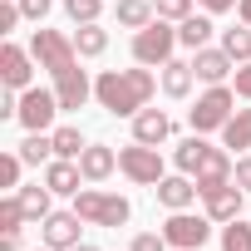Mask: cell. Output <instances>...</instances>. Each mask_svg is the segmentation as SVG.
I'll return each instance as SVG.
<instances>
[{
    "label": "cell",
    "mask_w": 251,
    "mask_h": 251,
    "mask_svg": "<svg viewBox=\"0 0 251 251\" xmlns=\"http://www.w3.org/2000/svg\"><path fill=\"white\" fill-rule=\"evenodd\" d=\"M153 94H158V79H153L148 64H143V69H103V74L94 79V99H99V108H108L113 118L143 113Z\"/></svg>",
    "instance_id": "1"
},
{
    "label": "cell",
    "mask_w": 251,
    "mask_h": 251,
    "mask_svg": "<svg viewBox=\"0 0 251 251\" xmlns=\"http://www.w3.org/2000/svg\"><path fill=\"white\" fill-rule=\"evenodd\" d=\"M74 212H79L89 226H123V222L133 217L128 197H118V192H99V187L74 192Z\"/></svg>",
    "instance_id": "2"
},
{
    "label": "cell",
    "mask_w": 251,
    "mask_h": 251,
    "mask_svg": "<svg viewBox=\"0 0 251 251\" xmlns=\"http://www.w3.org/2000/svg\"><path fill=\"white\" fill-rule=\"evenodd\" d=\"M236 113V89L226 84H207V94L187 108L192 118V133H212V128H226V118Z\"/></svg>",
    "instance_id": "3"
},
{
    "label": "cell",
    "mask_w": 251,
    "mask_h": 251,
    "mask_svg": "<svg viewBox=\"0 0 251 251\" xmlns=\"http://www.w3.org/2000/svg\"><path fill=\"white\" fill-rule=\"evenodd\" d=\"M173 50H177V30H173L168 20H153V25L133 30V59H138V64L163 69V64L173 59Z\"/></svg>",
    "instance_id": "4"
},
{
    "label": "cell",
    "mask_w": 251,
    "mask_h": 251,
    "mask_svg": "<svg viewBox=\"0 0 251 251\" xmlns=\"http://www.w3.org/2000/svg\"><path fill=\"white\" fill-rule=\"evenodd\" d=\"M118 168H123V177H133L138 187H158L168 173H163V158H158V148L153 143H128V148H118Z\"/></svg>",
    "instance_id": "5"
},
{
    "label": "cell",
    "mask_w": 251,
    "mask_h": 251,
    "mask_svg": "<svg viewBox=\"0 0 251 251\" xmlns=\"http://www.w3.org/2000/svg\"><path fill=\"white\" fill-rule=\"evenodd\" d=\"M30 54H35V59H40V69H50V74H64V69H74V64H79L74 40H64L59 30H35Z\"/></svg>",
    "instance_id": "6"
},
{
    "label": "cell",
    "mask_w": 251,
    "mask_h": 251,
    "mask_svg": "<svg viewBox=\"0 0 251 251\" xmlns=\"http://www.w3.org/2000/svg\"><path fill=\"white\" fill-rule=\"evenodd\" d=\"M163 236H168V246H177V251H202V246H207V236H212V217L173 212V217L163 222Z\"/></svg>",
    "instance_id": "7"
},
{
    "label": "cell",
    "mask_w": 251,
    "mask_h": 251,
    "mask_svg": "<svg viewBox=\"0 0 251 251\" xmlns=\"http://www.w3.org/2000/svg\"><path fill=\"white\" fill-rule=\"evenodd\" d=\"M54 113H64V108H59V94H54V89H35V84H30V89L20 94V113H15V118L25 123L30 133H45L50 123H54Z\"/></svg>",
    "instance_id": "8"
},
{
    "label": "cell",
    "mask_w": 251,
    "mask_h": 251,
    "mask_svg": "<svg viewBox=\"0 0 251 251\" xmlns=\"http://www.w3.org/2000/svg\"><path fill=\"white\" fill-rule=\"evenodd\" d=\"M54 94H59V108H64V113H74V108H84V103L94 99V84H89V74L74 64V69L54 74Z\"/></svg>",
    "instance_id": "9"
},
{
    "label": "cell",
    "mask_w": 251,
    "mask_h": 251,
    "mask_svg": "<svg viewBox=\"0 0 251 251\" xmlns=\"http://www.w3.org/2000/svg\"><path fill=\"white\" fill-rule=\"evenodd\" d=\"M79 222H84L79 212H50L45 226H40V231H45V246H50V251H69V246H79Z\"/></svg>",
    "instance_id": "10"
},
{
    "label": "cell",
    "mask_w": 251,
    "mask_h": 251,
    "mask_svg": "<svg viewBox=\"0 0 251 251\" xmlns=\"http://www.w3.org/2000/svg\"><path fill=\"white\" fill-rule=\"evenodd\" d=\"M0 79H5V89H15V94L30 89L35 64H30V54H25L20 45H5V50H0Z\"/></svg>",
    "instance_id": "11"
},
{
    "label": "cell",
    "mask_w": 251,
    "mask_h": 251,
    "mask_svg": "<svg viewBox=\"0 0 251 251\" xmlns=\"http://www.w3.org/2000/svg\"><path fill=\"white\" fill-rule=\"evenodd\" d=\"M197 197H202V192H197V177H187V173H173V177L158 182V202H163L168 212H187Z\"/></svg>",
    "instance_id": "12"
},
{
    "label": "cell",
    "mask_w": 251,
    "mask_h": 251,
    "mask_svg": "<svg viewBox=\"0 0 251 251\" xmlns=\"http://www.w3.org/2000/svg\"><path fill=\"white\" fill-rule=\"evenodd\" d=\"M45 182H50L54 197H74L79 182H84V173H79L74 158H50V163H45Z\"/></svg>",
    "instance_id": "13"
},
{
    "label": "cell",
    "mask_w": 251,
    "mask_h": 251,
    "mask_svg": "<svg viewBox=\"0 0 251 251\" xmlns=\"http://www.w3.org/2000/svg\"><path fill=\"white\" fill-rule=\"evenodd\" d=\"M231 64H236V59H231L226 50H192V69H197L202 84H226Z\"/></svg>",
    "instance_id": "14"
},
{
    "label": "cell",
    "mask_w": 251,
    "mask_h": 251,
    "mask_svg": "<svg viewBox=\"0 0 251 251\" xmlns=\"http://www.w3.org/2000/svg\"><path fill=\"white\" fill-rule=\"evenodd\" d=\"M113 168H118V153H113L108 143H89V148L79 153V173H84V182H103Z\"/></svg>",
    "instance_id": "15"
},
{
    "label": "cell",
    "mask_w": 251,
    "mask_h": 251,
    "mask_svg": "<svg viewBox=\"0 0 251 251\" xmlns=\"http://www.w3.org/2000/svg\"><path fill=\"white\" fill-rule=\"evenodd\" d=\"M202 202H207V217H212V222H236V217H241V187H236V182L202 192Z\"/></svg>",
    "instance_id": "16"
},
{
    "label": "cell",
    "mask_w": 251,
    "mask_h": 251,
    "mask_svg": "<svg viewBox=\"0 0 251 251\" xmlns=\"http://www.w3.org/2000/svg\"><path fill=\"white\" fill-rule=\"evenodd\" d=\"M168 133H173V118L163 113V108H143V113H133V138L138 143H168Z\"/></svg>",
    "instance_id": "17"
},
{
    "label": "cell",
    "mask_w": 251,
    "mask_h": 251,
    "mask_svg": "<svg viewBox=\"0 0 251 251\" xmlns=\"http://www.w3.org/2000/svg\"><path fill=\"white\" fill-rule=\"evenodd\" d=\"M231 158L222 153V148H212L207 158H202V168H197V192H212V187H226L231 182Z\"/></svg>",
    "instance_id": "18"
},
{
    "label": "cell",
    "mask_w": 251,
    "mask_h": 251,
    "mask_svg": "<svg viewBox=\"0 0 251 251\" xmlns=\"http://www.w3.org/2000/svg\"><path fill=\"white\" fill-rule=\"evenodd\" d=\"M192 79H197L192 59H168V64H163V94H168V99H187V94H192Z\"/></svg>",
    "instance_id": "19"
},
{
    "label": "cell",
    "mask_w": 251,
    "mask_h": 251,
    "mask_svg": "<svg viewBox=\"0 0 251 251\" xmlns=\"http://www.w3.org/2000/svg\"><path fill=\"white\" fill-rule=\"evenodd\" d=\"M212 153V143L202 138V133H192V138H182L177 148H173V163H177V173H187V177H197V168H202V158Z\"/></svg>",
    "instance_id": "20"
},
{
    "label": "cell",
    "mask_w": 251,
    "mask_h": 251,
    "mask_svg": "<svg viewBox=\"0 0 251 251\" xmlns=\"http://www.w3.org/2000/svg\"><path fill=\"white\" fill-rule=\"evenodd\" d=\"M113 20H118L123 30H143V25H153V0H118V5H113Z\"/></svg>",
    "instance_id": "21"
},
{
    "label": "cell",
    "mask_w": 251,
    "mask_h": 251,
    "mask_svg": "<svg viewBox=\"0 0 251 251\" xmlns=\"http://www.w3.org/2000/svg\"><path fill=\"white\" fill-rule=\"evenodd\" d=\"M212 20L207 15H187V20H177V45H187V50H207V40H212Z\"/></svg>",
    "instance_id": "22"
},
{
    "label": "cell",
    "mask_w": 251,
    "mask_h": 251,
    "mask_svg": "<svg viewBox=\"0 0 251 251\" xmlns=\"http://www.w3.org/2000/svg\"><path fill=\"white\" fill-rule=\"evenodd\" d=\"M74 50H79V59H99L103 50H108V30L94 20V25H79L74 30Z\"/></svg>",
    "instance_id": "23"
},
{
    "label": "cell",
    "mask_w": 251,
    "mask_h": 251,
    "mask_svg": "<svg viewBox=\"0 0 251 251\" xmlns=\"http://www.w3.org/2000/svg\"><path fill=\"white\" fill-rule=\"evenodd\" d=\"M15 197H20V207H25V217H30V222H45V217L54 212V207H50V197H54V192H50V182H35V187H20Z\"/></svg>",
    "instance_id": "24"
},
{
    "label": "cell",
    "mask_w": 251,
    "mask_h": 251,
    "mask_svg": "<svg viewBox=\"0 0 251 251\" xmlns=\"http://www.w3.org/2000/svg\"><path fill=\"white\" fill-rule=\"evenodd\" d=\"M222 143L226 148H251V108H236L231 118H226V128H222Z\"/></svg>",
    "instance_id": "25"
},
{
    "label": "cell",
    "mask_w": 251,
    "mask_h": 251,
    "mask_svg": "<svg viewBox=\"0 0 251 251\" xmlns=\"http://www.w3.org/2000/svg\"><path fill=\"white\" fill-rule=\"evenodd\" d=\"M20 158H25L30 168H40V163H50V158H54V138H50V133H30V138L20 143Z\"/></svg>",
    "instance_id": "26"
},
{
    "label": "cell",
    "mask_w": 251,
    "mask_h": 251,
    "mask_svg": "<svg viewBox=\"0 0 251 251\" xmlns=\"http://www.w3.org/2000/svg\"><path fill=\"white\" fill-rule=\"evenodd\" d=\"M50 138H54V158H74V163H79V153H84V148H89V143H84V133H79V128H54V133H50Z\"/></svg>",
    "instance_id": "27"
},
{
    "label": "cell",
    "mask_w": 251,
    "mask_h": 251,
    "mask_svg": "<svg viewBox=\"0 0 251 251\" xmlns=\"http://www.w3.org/2000/svg\"><path fill=\"white\" fill-rule=\"evenodd\" d=\"M222 50H226L236 64H251V25H241V30H226V35H222Z\"/></svg>",
    "instance_id": "28"
},
{
    "label": "cell",
    "mask_w": 251,
    "mask_h": 251,
    "mask_svg": "<svg viewBox=\"0 0 251 251\" xmlns=\"http://www.w3.org/2000/svg\"><path fill=\"white\" fill-rule=\"evenodd\" d=\"M222 251H251V226H246L241 217L222 226Z\"/></svg>",
    "instance_id": "29"
},
{
    "label": "cell",
    "mask_w": 251,
    "mask_h": 251,
    "mask_svg": "<svg viewBox=\"0 0 251 251\" xmlns=\"http://www.w3.org/2000/svg\"><path fill=\"white\" fill-rule=\"evenodd\" d=\"M20 222H30V217H25L20 197H15V192H5V197H0V231H20Z\"/></svg>",
    "instance_id": "30"
},
{
    "label": "cell",
    "mask_w": 251,
    "mask_h": 251,
    "mask_svg": "<svg viewBox=\"0 0 251 251\" xmlns=\"http://www.w3.org/2000/svg\"><path fill=\"white\" fill-rule=\"evenodd\" d=\"M99 10H103V0H64V15H69L74 25H94Z\"/></svg>",
    "instance_id": "31"
},
{
    "label": "cell",
    "mask_w": 251,
    "mask_h": 251,
    "mask_svg": "<svg viewBox=\"0 0 251 251\" xmlns=\"http://www.w3.org/2000/svg\"><path fill=\"white\" fill-rule=\"evenodd\" d=\"M20 168H25L20 153H0V187L5 192H20Z\"/></svg>",
    "instance_id": "32"
},
{
    "label": "cell",
    "mask_w": 251,
    "mask_h": 251,
    "mask_svg": "<svg viewBox=\"0 0 251 251\" xmlns=\"http://www.w3.org/2000/svg\"><path fill=\"white\" fill-rule=\"evenodd\" d=\"M192 5H197V0H153L158 20H187V15H192Z\"/></svg>",
    "instance_id": "33"
},
{
    "label": "cell",
    "mask_w": 251,
    "mask_h": 251,
    "mask_svg": "<svg viewBox=\"0 0 251 251\" xmlns=\"http://www.w3.org/2000/svg\"><path fill=\"white\" fill-rule=\"evenodd\" d=\"M128 251H168V236H163V231H138Z\"/></svg>",
    "instance_id": "34"
},
{
    "label": "cell",
    "mask_w": 251,
    "mask_h": 251,
    "mask_svg": "<svg viewBox=\"0 0 251 251\" xmlns=\"http://www.w3.org/2000/svg\"><path fill=\"white\" fill-rule=\"evenodd\" d=\"M20 15H25V10H20V0H5V5H0V35H10V30L20 25Z\"/></svg>",
    "instance_id": "35"
},
{
    "label": "cell",
    "mask_w": 251,
    "mask_h": 251,
    "mask_svg": "<svg viewBox=\"0 0 251 251\" xmlns=\"http://www.w3.org/2000/svg\"><path fill=\"white\" fill-rule=\"evenodd\" d=\"M231 182H236L241 192H251V158H236V168H231Z\"/></svg>",
    "instance_id": "36"
},
{
    "label": "cell",
    "mask_w": 251,
    "mask_h": 251,
    "mask_svg": "<svg viewBox=\"0 0 251 251\" xmlns=\"http://www.w3.org/2000/svg\"><path fill=\"white\" fill-rule=\"evenodd\" d=\"M20 10H25V20H45L50 15V0H20Z\"/></svg>",
    "instance_id": "37"
},
{
    "label": "cell",
    "mask_w": 251,
    "mask_h": 251,
    "mask_svg": "<svg viewBox=\"0 0 251 251\" xmlns=\"http://www.w3.org/2000/svg\"><path fill=\"white\" fill-rule=\"evenodd\" d=\"M236 94H241V99H251V64H241V69H236Z\"/></svg>",
    "instance_id": "38"
},
{
    "label": "cell",
    "mask_w": 251,
    "mask_h": 251,
    "mask_svg": "<svg viewBox=\"0 0 251 251\" xmlns=\"http://www.w3.org/2000/svg\"><path fill=\"white\" fill-rule=\"evenodd\" d=\"M197 5H202L207 15H222V10H231V5H236V0H197Z\"/></svg>",
    "instance_id": "39"
},
{
    "label": "cell",
    "mask_w": 251,
    "mask_h": 251,
    "mask_svg": "<svg viewBox=\"0 0 251 251\" xmlns=\"http://www.w3.org/2000/svg\"><path fill=\"white\" fill-rule=\"evenodd\" d=\"M236 15H241V25H251V0H236Z\"/></svg>",
    "instance_id": "40"
},
{
    "label": "cell",
    "mask_w": 251,
    "mask_h": 251,
    "mask_svg": "<svg viewBox=\"0 0 251 251\" xmlns=\"http://www.w3.org/2000/svg\"><path fill=\"white\" fill-rule=\"evenodd\" d=\"M69 251H99V246H89V241H79V246H69Z\"/></svg>",
    "instance_id": "41"
},
{
    "label": "cell",
    "mask_w": 251,
    "mask_h": 251,
    "mask_svg": "<svg viewBox=\"0 0 251 251\" xmlns=\"http://www.w3.org/2000/svg\"><path fill=\"white\" fill-rule=\"evenodd\" d=\"M45 251H50V246H45Z\"/></svg>",
    "instance_id": "42"
}]
</instances>
